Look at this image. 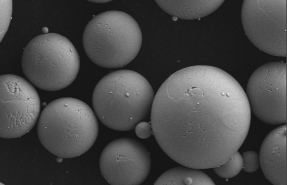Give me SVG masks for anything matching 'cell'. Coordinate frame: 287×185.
<instances>
[{
	"instance_id": "obj_1",
	"label": "cell",
	"mask_w": 287,
	"mask_h": 185,
	"mask_svg": "<svg viewBox=\"0 0 287 185\" xmlns=\"http://www.w3.org/2000/svg\"><path fill=\"white\" fill-rule=\"evenodd\" d=\"M150 120L153 134L169 157L204 169L223 164L238 150L249 131L251 110L232 76L196 65L164 81L154 96Z\"/></svg>"
},
{
	"instance_id": "obj_2",
	"label": "cell",
	"mask_w": 287,
	"mask_h": 185,
	"mask_svg": "<svg viewBox=\"0 0 287 185\" xmlns=\"http://www.w3.org/2000/svg\"><path fill=\"white\" fill-rule=\"evenodd\" d=\"M98 132L96 115L81 100L71 97L54 100L39 116L37 133L42 145L63 158L79 156L95 143Z\"/></svg>"
},
{
	"instance_id": "obj_3",
	"label": "cell",
	"mask_w": 287,
	"mask_h": 185,
	"mask_svg": "<svg viewBox=\"0 0 287 185\" xmlns=\"http://www.w3.org/2000/svg\"><path fill=\"white\" fill-rule=\"evenodd\" d=\"M154 98L152 87L144 77L133 71L119 70L98 81L92 102L96 116L104 125L127 131L146 118Z\"/></svg>"
},
{
	"instance_id": "obj_4",
	"label": "cell",
	"mask_w": 287,
	"mask_h": 185,
	"mask_svg": "<svg viewBox=\"0 0 287 185\" xmlns=\"http://www.w3.org/2000/svg\"><path fill=\"white\" fill-rule=\"evenodd\" d=\"M142 35L136 21L129 14L109 10L94 17L83 36L84 50L96 65L119 68L132 61L141 47Z\"/></svg>"
},
{
	"instance_id": "obj_5",
	"label": "cell",
	"mask_w": 287,
	"mask_h": 185,
	"mask_svg": "<svg viewBox=\"0 0 287 185\" xmlns=\"http://www.w3.org/2000/svg\"><path fill=\"white\" fill-rule=\"evenodd\" d=\"M80 58L72 43L56 33L40 35L25 47L22 69L27 79L37 88L55 91L70 85L80 68Z\"/></svg>"
},
{
	"instance_id": "obj_6",
	"label": "cell",
	"mask_w": 287,
	"mask_h": 185,
	"mask_svg": "<svg viewBox=\"0 0 287 185\" xmlns=\"http://www.w3.org/2000/svg\"><path fill=\"white\" fill-rule=\"evenodd\" d=\"M241 16L245 35L256 47L287 57V0H244Z\"/></svg>"
},
{
	"instance_id": "obj_7",
	"label": "cell",
	"mask_w": 287,
	"mask_h": 185,
	"mask_svg": "<svg viewBox=\"0 0 287 185\" xmlns=\"http://www.w3.org/2000/svg\"><path fill=\"white\" fill-rule=\"evenodd\" d=\"M40 110V99L31 83L14 74L0 76L1 138H16L28 133Z\"/></svg>"
},
{
	"instance_id": "obj_8",
	"label": "cell",
	"mask_w": 287,
	"mask_h": 185,
	"mask_svg": "<svg viewBox=\"0 0 287 185\" xmlns=\"http://www.w3.org/2000/svg\"><path fill=\"white\" fill-rule=\"evenodd\" d=\"M287 63L272 62L262 65L250 76L246 96L250 110L269 124L287 123Z\"/></svg>"
},
{
	"instance_id": "obj_9",
	"label": "cell",
	"mask_w": 287,
	"mask_h": 185,
	"mask_svg": "<svg viewBox=\"0 0 287 185\" xmlns=\"http://www.w3.org/2000/svg\"><path fill=\"white\" fill-rule=\"evenodd\" d=\"M99 168L102 176L110 185H140L150 172V154L138 141L130 138H118L103 149Z\"/></svg>"
},
{
	"instance_id": "obj_10",
	"label": "cell",
	"mask_w": 287,
	"mask_h": 185,
	"mask_svg": "<svg viewBox=\"0 0 287 185\" xmlns=\"http://www.w3.org/2000/svg\"><path fill=\"white\" fill-rule=\"evenodd\" d=\"M259 157L266 178L273 185H286L287 124L276 128L266 137Z\"/></svg>"
},
{
	"instance_id": "obj_11",
	"label": "cell",
	"mask_w": 287,
	"mask_h": 185,
	"mask_svg": "<svg viewBox=\"0 0 287 185\" xmlns=\"http://www.w3.org/2000/svg\"><path fill=\"white\" fill-rule=\"evenodd\" d=\"M169 15L185 20L205 17L218 9L224 0H156Z\"/></svg>"
},
{
	"instance_id": "obj_12",
	"label": "cell",
	"mask_w": 287,
	"mask_h": 185,
	"mask_svg": "<svg viewBox=\"0 0 287 185\" xmlns=\"http://www.w3.org/2000/svg\"><path fill=\"white\" fill-rule=\"evenodd\" d=\"M154 185H211L215 183L199 169L183 166L165 172L157 179Z\"/></svg>"
},
{
	"instance_id": "obj_13",
	"label": "cell",
	"mask_w": 287,
	"mask_h": 185,
	"mask_svg": "<svg viewBox=\"0 0 287 185\" xmlns=\"http://www.w3.org/2000/svg\"><path fill=\"white\" fill-rule=\"evenodd\" d=\"M242 156L238 151L223 164L213 168L215 173L223 178L235 177L242 169Z\"/></svg>"
},
{
	"instance_id": "obj_14",
	"label": "cell",
	"mask_w": 287,
	"mask_h": 185,
	"mask_svg": "<svg viewBox=\"0 0 287 185\" xmlns=\"http://www.w3.org/2000/svg\"><path fill=\"white\" fill-rule=\"evenodd\" d=\"M12 7L11 0H0V41L9 25Z\"/></svg>"
},
{
	"instance_id": "obj_15",
	"label": "cell",
	"mask_w": 287,
	"mask_h": 185,
	"mask_svg": "<svg viewBox=\"0 0 287 185\" xmlns=\"http://www.w3.org/2000/svg\"><path fill=\"white\" fill-rule=\"evenodd\" d=\"M242 169L245 172L252 173L260 167L259 154L253 151H244L242 154Z\"/></svg>"
},
{
	"instance_id": "obj_16",
	"label": "cell",
	"mask_w": 287,
	"mask_h": 185,
	"mask_svg": "<svg viewBox=\"0 0 287 185\" xmlns=\"http://www.w3.org/2000/svg\"><path fill=\"white\" fill-rule=\"evenodd\" d=\"M135 128L136 135L142 139H146L153 134L151 125L147 122L141 121Z\"/></svg>"
},
{
	"instance_id": "obj_17",
	"label": "cell",
	"mask_w": 287,
	"mask_h": 185,
	"mask_svg": "<svg viewBox=\"0 0 287 185\" xmlns=\"http://www.w3.org/2000/svg\"><path fill=\"white\" fill-rule=\"evenodd\" d=\"M90 1H92V2H96V3H104V2L110 1V0H90Z\"/></svg>"
},
{
	"instance_id": "obj_18",
	"label": "cell",
	"mask_w": 287,
	"mask_h": 185,
	"mask_svg": "<svg viewBox=\"0 0 287 185\" xmlns=\"http://www.w3.org/2000/svg\"><path fill=\"white\" fill-rule=\"evenodd\" d=\"M42 31L44 34H47L48 33V29L47 28L45 27L43 29Z\"/></svg>"
}]
</instances>
